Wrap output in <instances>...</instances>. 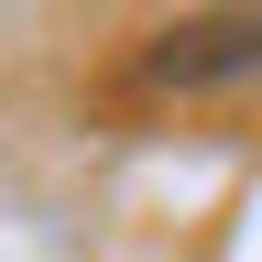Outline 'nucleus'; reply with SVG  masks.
I'll return each mask as SVG.
<instances>
[{
    "instance_id": "obj_1",
    "label": "nucleus",
    "mask_w": 262,
    "mask_h": 262,
    "mask_svg": "<svg viewBox=\"0 0 262 262\" xmlns=\"http://www.w3.org/2000/svg\"><path fill=\"white\" fill-rule=\"evenodd\" d=\"M142 77H153V88H229V77H262V0L164 22L153 55H142Z\"/></svg>"
}]
</instances>
